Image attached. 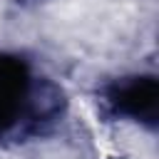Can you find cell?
Here are the masks:
<instances>
[{
  "instance_id": "cell-2",
  "label": "cell",
  "mask_w": 159,
  "mask_h": 159,
  "mask_svg": "<svg viewBox=\"0 0 159 159\" xmlns=\"http://www.w3.org/2000/svg\"><path fill=\"white\" fill-rule=\"evenodd\" d=\"M27 94V67L15 57H0V129H7Z\"/></svg>"
},
{
  "instance_id": "cell-1",
  "label": "cell",
  "mask_w": 159,
  "mask_h": 159,
  "mask_svg": "<svg viewBox=\"0 0 159 159\" xmlns=\"http://www.w3.org/2000/svg\"><path fill=\"white\" fill-rule=\"evenodd\" d=\"M112 102L124 114H132L144 122H154L159 109V84L152 77H137L132 82L117 84L112 89Z\"/></svg>"
}]
</instances>
